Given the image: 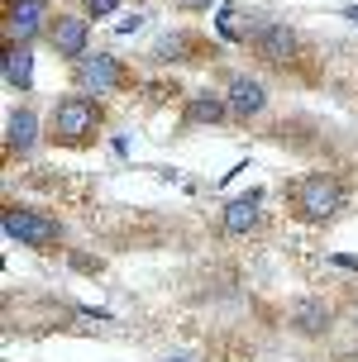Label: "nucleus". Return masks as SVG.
I'll list each match as a JSON object with an SVG mask.
<instances>
[{
  "label": "nucleus",
  "instance_id": "f257e3e1",
  "mask_svg": "<svg viewBox=\"0 0 358 362\" xmlns=\"http://www.w3.org/2000/svg\"><path fill=\"white\" fill-rule=\"evenodd\" d=\"M106 124V110L96 95H62L53 105V119H48V144L53 148H91L96 134Z\"/></svg>",
  "mask_w": 358,
  "mask_h": 362
},
{
  "label": "nucleus",
  "instance_id": "f03ea898",
  "mask_svg": "<svg viewBox=\"0 0 358 362\" xmlns=\"http://www.w3.org/2000/svg\"><path fill=\"white\" fill-rule=\"evenodd\" d=\"M344 200H349V191H344V181L335 172H306V177H296L286 186V205L306 224H330L344 210Z\"/></svg>",
  "mask_w": 358,
  "mask_h": 362
},
{
  "label": "nucleus",
  "instance_id": "7ed1b4c3",
  "mask_svg": "<svg viewBox=\"0 0 358 362\" xmlns=\"http://www.w3.org/2000/svg\"><path fill=\"white\" fill-rule=\"evenodd\" d=\"M0 224H5V238H15L24 248H57L62 243V224L34 205H5Z\"/></svg>",
  "mask_w": 358,
  "mask_h": 362
},
{
  "label": "nucleus",
  "instance_id": "20e7f679",
  "mask_svg": "<svg viewBox=\"0 0 358 362\" xmlns=\"http://www.w3.org/2000/svg\"><path fill=\"white\" fill-rule=\"evenodd\" d=\"M249 48L263 67H291V62L301 57V34H296L291 24H282V19H263Z\"/></svg>",
  "mask_w": 358,
  "mask_h": 362
},
{
  "label": "nucleus",
  "instance_id": "39448f33",
  "mask_svg": "<svg viewBox=\"0 0 358 362\" xmlns=\"http://www.w3.org/2000/svg\"><path fill=\"white\" fill-rule=\"evenodd\" d=\"M77 86H82V95H110V90H129V72L120 57L110 53H86L82 62H77Z\"/></svg>",
  "mask_w": 358,
  "mask_h": 362
},
{
  "label": "nucleus",
  "instance_id": "423d86ee",
  "mask_svg": "<svg viewBox=\"0 0 358 362\" xmlns=\"http://www.w3.org/2000/svg\"><path fill=\"white\" fill-rule=\"evenodd\" d=\"M48 0H5V38L10 43H34L38 34H48Z\"/></svg>",
  "mask_w": 358,
  "mask_h": 362
},
{
  "label": "nucleus",
  "instance_id": "0eeeda50",
  "mask_svg": "<svg viewBox=\"0 0 358 362\" xmlns=\"http://www.w3.org/2000/svg\"><path fill=\"white\" fill-rule=\"evenodd\" d=\"M48 43H53V53L62 57V62H82V57L91 53V24L86 15H53V24H48Z\"/></svg>",
  "mask_w": 358,
  "mask_h": 362
},
{
  "label": "nucleus",
  "instance_id": "6e6552de",
  "mask_svg": "<svg viewBox=\"0 0 358 362\" xmlns=\"http://www.w3.org/2000/svg\"><path fill=\"white\" fill-rule=\"evenodd\" d=\"M263 219V191H244V196H230L225 210H220V234L225 238H249Z\"/></svg>",
  "mask_w": 358,
  "mask_h": 362
},
{
  "label": "nucleus",
  "instance_id": "1a4fd4ad",
  "mask_svg": "<svg viewBox=\"0 0 358 362\" xmlns=\"http://www.w3.org/2000/svg\"><path fill=\"white\" fill-rule=\"evenodd\" d=\"M225 100H230L234 119H258V115L268 110V86L249 72H234L230 81H225Z\"/></svg>",
  "mask_w": 358,
  "mask_h": 362
},
{
  "label": "nucleus",
  "instance_id": "9d476101",
  "mask_svg": "<svg viewBox=\"0 0 358 362\" xmlns=\"http://www.w3.org/2000/svg\"><path fill=\"white\" fill-rule=\"evenodd\" d=\"M286 325L296 329L301 339H325L335 329V310L325 305V300H315V296H301V300H291V310H286Z\"/></svg>",
  "mask_w": 358,
  "mask_h": 362
},
{
  "label": "nucleus",
  "instance_id": "9b49d317",
  "mask_svg": "<svg viewBox=\"0 0 358 362\" xmlns=\"http://www.w3.org/2000/svg\"><path fill=\"white\" fill-rule=\"evenodd\" d=\"M225 119H234L230 100L215 95V90H196V95L181 105V124H186V129H220Z\"/></svg>",
  "mask_w": 358,
  "mask_h": 362
},
{
  "label": "nucleus",
  "instance_id": "f8f14e48",
  "mask_svg": "<svg viewBox=\"0 0 358 362\" xmlns=\"http://www.w3.org/2000/svg\"><path fill=\"white\" fill-rule=\"evenodd\" d=\"M258 24H263V19H253L244 5H225V10H215V34L230 38V43H244V48L253 43Z\"/></svg>",
  "mask_w": 358,
  "mask_h": 362
},
{
  "label": "nucleus",
  "instance_id": "ddd939ff",
  "mask_svg": "<svg viewBox=\"0 0 358 362\" xmlns=\"http://www.w3.org/2000/svg\"><path fill=\"white\" fill-rule=\"evenodd\" d=\"M38 144V115L34 110H10V119H5V153H29Z\"/></svg>",
  "mask_w": 358,
  "mask_h": 362
},
{
  "label": "nucleus",
  "instance_id": "4468645a",
  "mask_svg": "<svg viewBox=\"0 0 358 362\" xmlns=\"http://www.w3.org/2000/svg\"><path fill=\"white\" fill-rule=\"evenodd\" d=\"M5 86H15V90L34 86V53H29V43H5Z\"/></svg>",
  "mask_w": 358,
  "mask_h": 362
},
{
  "label": "nucleus",
  "instance_id": "2eb2a0df",
  "mask_svg": "<svg viewBox=\"0 0 358 362\" xmlns=\"http://www.w3.org/2000/svg\"><path fill=\"white\" fill-rule=\"evenodd\" d=\"M186 43H196L191 34H177V38H162L158 48H153V57L158 62H172V57H186Z\"/></svg>",
  "mask_w": 358,
  "mask_h": 362
},
{
  "label": "nucleus",
  "instance_id": "dca6fc26",
  "mask_svg": "<svg viewBox=\"0 0 358 362\" xmlns=\"http://www.w3.org/2000/svg\"><path fill=\"white\" fill-rule=\"evenodd\" d=\"M82 10H86V19H106L120 10V0H82Z\"/></svg>",
  "mask_w": 358,
  "mask_h": 362
},
{
  "label": "nucleus",
  "instance_id": "f3484780",
  "mask_svg": "<svg viewBox=\"0 0 358 362\" xmlns=\"http://www.w3.org/2000/svg\"><path fill=\"white\" fill-rule=\"evenodd\" d=\"M177 5H181V10H186V15H201V10H211L215 0H177Z\"/></svg>",
  "mask_w": 358,
  "mask_h": 362
},
{
  "label": "nucleus",
  "instance_id": "a211bd4d",
  "mask_svg": "<svg viewBox=\"0 0 358 362\" xmlns=\"http://www.w3.org/2000/svg\"><path fill=\"white\" fill-rule=\"evenodd\" d=\"M330 262H335V267H344V272H358V257H349V253H335Z\"/></svg>",
  "mask_w": 358,
  "mask_h": 362
},
{
  "label": "nucleus",
  "instance_id": "6ab92c4d",
  "mask_svg": "<svg viewBox=\"0 0 358 362\" xmlns=\"http://www.w3.org/2000/svg\"><path fill=\"white\" fill-rule=\"evenodd\" d=\"M344 15H349V19H354V24H358V5H349V10H344Z\"/></svg>",
  "mask_w": 358,
  "mask_h": 362
},
{
  "label": "nucleus",
  "instance_id": "aec40b11",
  "mask_svg": "<svg viewBox=\"0 0 358 362\" xmlns=\"http://www.w3.org/2000/svg\"><path fill=\"white\" fill-rule=\"evenodd\" d=\"M349 320H354V325H358V291H354V315H349Z\"/></svg>",
  "mask_w": 358,
  "mask_h": 362
},
{
  "label": "nucleus",
  "instance_id": "412c9836",
  "mask_svg": "<svg viewBox=\"0 0 358 362\" xmlns=\"http://www.w3.org/2000/svg\"><path fill=\"white\" fill-rule=\"evenodd\" d=\"M162 362H186V358H162Z\"/></svg>",
  "mask_w": 358,
  "mask_h": 362
}]
</instances>
